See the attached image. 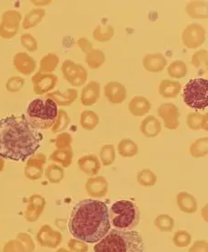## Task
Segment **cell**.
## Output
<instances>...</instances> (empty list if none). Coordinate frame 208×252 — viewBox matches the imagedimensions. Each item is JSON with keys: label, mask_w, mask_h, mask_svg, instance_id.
<instances>
[{"label": "cell", "mask_w": 208, "mask_h": 252, "mask_svg": "<svg viewBox=\"0 0 208 252\" xmlns=\"http://www.w3.org/2000/svg\"><path fill=\"white\" fill-rule=\"evenodd\" d=\"M43 138L25 115L6 116L0 119V157L25 161L39 149Z\"/></svg>", "instance_id": "1"}, {"label": "cell", "mask_w": 208, "mask_h": 252, "mask_svg": "<svg viewBox=\"0 0 208 252\" xmlns=\"http://www.w3.org/2000/svg\"><path fill=\"white\" fill-rule=\"evenodd\" d=\"M108 207L104 201L85 199L72 209L69 229L74 239L86 243H97L111 229Z\"/></svg>", "instance_id": "2"}, {"label": "cell", "mask_w": 208, "mask_h": 252, "mask_svg": "<svg viewBox=\"0 0 208 252\" xmlns=\"http://www.w3.org/2000/svg\"><path fill=\"white\" fill-rule=\"evenodd\" d=\"M95 252H145V243L139 231L110 229L94 246Z\"/></svg>", "instance_id": "3"}, {"label": "cell", "mask_w": 208, "mask_h": 252, "mask_svg": "<svg viewBox=\"0 0 208 252\" xmlns=\"http://www.w3.org/2000/svg\"><path fill=\"white\" fill-rule=\"evenodd\" d=\"M58 104L51 98H36L31 101L26 118L37 130H46L55 124L58 118Z\"/></svg>", "instance_id": "4"}, {"label": "cell", "mask_w": 208, "mask_h": 252, "mask_svg": "<svg viewBox=\"0 0 208 252\" xmlns=\"http://www.w3.org/2000/svg\"><path fill=\"white\" fill-rule=\"evenodd\" d=\"M109 212L110 223L119 230H133L140 221V212L136 202L121 200L114 202Z\"/></svg>", "instance_id": "5"}, {"label": "cell", "mask_w": 208, "mask_h": 252, "mask_svg": "<svg viewBox=\"0 0 208 252\" xmlns=\"http://www.w3.org/2000/svg\"><path fill=\"white\" fill-rule=\"evenodd\" d=\"M208 81L206 78L191 79L184 87L183 100L185 104L196 110H204L208 105Z\"/></svg>", "instance_id": "6"}, {"label": "cell", "mask_w": 208, "mask_h": 252, "mask_svg": "<svg viewBox=\"0 0 208 252\" xmlns=\"http://www.w3.org/2000/svg\"><path fill=\"white\" fill-rule=\"evenodd\" d=\"M61 70L65 78L73 86H82L87 82V70L80 63L67 60L62 64Z\"/></svg>", "instance_id": "7"}, {"label": "cell", "mask_w": 208, "mask_h": 252, "mask_svg": "<svg viewBox=\"0 0 208 252\" xmlns=\"http://www.w3.org/2000/svg\"><path fill=\"white\" fill-rule=\"evenodd\" d=\"M206 40V30L199 24L188 25L182 33V43L189 49L202 46Z\"/></svg>", "instance_id": "8"}, {"label": "cell", "mask_w": 208, "mask_h": 252, "mask_svg": "<svg viewBox=\"0 0 208 252\" xmlns=\"http://www.w3.org/2000/svg\"><path fill=\"white\" fill-rule=\"evenodd\" d=\"M157 115L164 122L165 127L175 130L180 126V112L177 106L172 103H164L158 107Z\"/></svg>", "instance_id": "9"}, {"label": "cell", "mask_w": 208, "mask_h": 252, "mask_svg": "<svg viewBox=\"0 0 208 252\" xmlns=\"http://www.w3.org/2000/svg\"><path fill=\"white\" fill-rule=\"evenodd\" d=\"M35 239L40 246L56 249L61 244L63 237L60 231L52 229L48 224H45L38 230Z\"/></svg>", "instance_id": "10"}, {"label": "cell", "mask_w": 208, "mask_h": 252, "mask_svg": "<svg viewBox=\"0 0 208 252\" xmlns=\"http://www.w3.org/2000/svg\"><path fill=\"white\" fill-rule=\"evenodd\" d=\"M109 184L107 180L103 176L89 178L86 184L87 194L94 199L104 198L108 192Z\"/></svg>", "instance_id": "11"}, {"label": "cell", "mask_w": 208, "mask_h": 252, "mask_svg": "<svg viewBox=\"0 0 208 252\" xmlns=\"http://www.w3.org/2000/svg\"><path fill=\"white\" fill-rule=\"evenodd\" d=\"M46 206V200L38 194L32 195L29 200L27 211L25 212V219L29 222L36 221L44 212Z\"/></svg>", "instance_id": "12"}, {"label": "cell", "mask_w": 208, "mask_h": 252, "mask_svg": "<svg viewBox=\"0 0 208 252\" xmlns=\"http://www.w3.org/2000/svg\"><path fill=\"white\" fill-rule=\"evenodd\" d=\"M104 94L110 103L119 104L127 98V88L121 83L112 81L104 86Z\"/></svg>", "instance_id": "13"}, {"label": "cell", "mask_w": 208, "mask_h": 252, "mask_svg": "<svg viewBox=\"0 0 208 252\" xmlns=\"http://www.w3.org/2000/svg\"><path fill=\"white\" fill-rule=\"evenodd\" d=\"M101 86L96 81H91L83 87L81 91V103L84 106H92L98 103L100 98Z\"/></svg>", "instance_id": "14"}, {"label": "cell", "mask_w": 208, "mask_h": 252, "mask_svg": "<svg viewBox=\"0 0 208 252\" xmlns=\"http://www.w3.org/2000/svg\"><path fill=\"white\" fill-rule=\"evenodd\" d=\"M167 65L168 60L160 53L148 54L143 58V66L150 73H160Z\"/></svg>", "instance_id": "15"}, {"label": "cell", "mask_w": 208, "mask_h": 252, "mask_svg": "<svg viewBox=\"0 0 208 252\" xmlns=\"http://www.w3.org/2000/svg\"><path fill=\"white\" fill-rule=\"evenodd\" d=\"M58 77L56 75L37 74L33 77L34 90L37 94H42L50 91L57 85Z\"/></svg>", "instance_id": "16"}, {"label": "cell", "mask_w": 208, "mask_h": 252, "mask_svg": "<svg viewBox=\"0 0 208 252\" xmlns=\"http://www.w3.org/2000/svg\"><path fill=\"white\" fill-rule=\"evenodd\" d=\"M78 166L81 172L88 176H95L101 169V162L96 155H84L78 160Z\"/></svg>", "instance_id": "17"}, {"label": "cell", "mask_w": 208, "mask_h": 252, "mask_svg": "<svg viewBox=\"0 0 208 252\" xmlns=\"http://www.w3.org/2000/svg\"><path fill=\"white\" fill-rule=\"evenodd\" d=\"M151 108H152V104L150 101L145 96H141V95L134 96L128 104L129 112L134 116L145 115L149 113Z\"/></svg>", "instance_id": "18"}, {"label": "cell", "mask_w": 208, "mask_h": 252, "mask_svg": "<svg viewBox=\"0 0 208 252\" xmlns=\"http://www.w3.org/2000/svg\"><path fill=\"white\" fill-rule=\"evenodd\" d=\"M139 129L145 137L154 138L160 133L162 126L154 115H148L141 122Z\"/></svg>", "instance_id": "19"}, {"label": "cell", "mask_w": 208, "mask_h": 252, "mask_svg": "<svg viewBox=\"0 0 208 252\" xmlns=\"http://www.w3.org/2000/svg\"><path fill=\"white\" fill-rule=\"evenodd\" d=\"M46 157L43 155H37L35 158H31L28 161V164L25 169L26 176L35 181L39 179L43 174V164L45 163Z\"/></svg>", "instance_id": "20"}, {"label": "cell", "mask_w": 208, "mask_h": 252, "mask_svg": "<svg viewBox=\"0 0 208 252\" xmlns=\"http://www.w3.org/2000/svg\"><path fill=\"white\" fill-rule=\"evenodd\" d=\"M176 204L180 211L187 214H193L197 211L196 197L186 191H181L176 195Z\"/></svg>", "instance_id": "21"}, {"label": "cell", "mask_w": 208, "mask_h": 252, "mask_svg": "<svg viewBox=\"0 0 208 252\" xmlns=\"http://www.w3.org/2000/svg\"><path fill=\"white\" fill-rule=\"evenodd\" d=\"M182 85L178 81L164 79L159 85V94L165 98H174L179 94Z\"/></svg>", "instance_id": "22"}, {"label": "cell", "mask_w": 208, "mask_h": 252, "mask_svg": "<svg viewBox=\"0 0 208 252\" xmlns=\"http://www.w3.org/2000/svg\"><path fill=\"white\" fill-rule=\"evenodd\" d=\"M208 3L206 1L195 0L190 1L186 6L185 11L188 14L189 17L195 19L200 18H208Z\"/></svg>", "instance_id": "23"}, {"label": "cell", "mask_w": 208, "mask_h": 252, "mask_svg": "<svg viewBox=\"0 0 208 252\" xmlns=\"http://www.w3.org/2000/svg\"><path fill=\"white\" fill-rule=\"evenodd\" d=\"M14 63L18 71L25 75L31 74L35 68V62L33 58L25 53H19L14 59Z\"/></svg>", "instance_id": "24"}, {"label": "cell", "mask_w": 208, "mask_h": 252, "mask_svg": "<svg viewBox=\"0 0 208 252\" xmlns=\"http://www.w3.org/2000/svg\"><path fill=\"white\" fill-rule=\"evenodd\" d=\"M186 124L193 131L205 130L208 131V115H201L199 113H190L186 117Z\"/></svg>", "instance_id": "25"}, {"label": "cell", "mask_w": 208, "mask_h": 252, "mask_svg": "<svg viewBox=\"0 0 208 252\" xmlns=\"http://www.w3.org/2000/svg\"><path fill=\"white\" fill-rule=\"evenodd\" d=\"M117 152L125 158H131L139 154V146L132 139L125 138L117 144Z\"/></svg>", "instance_id": "26"}, {"label": "cell", "mask_w": 208, "mask_h": 252, "mask_svg": "<svg viewBox=\"0 0 208 252\" xmlns=\"http://www.w3.org/2000/svg\"><path fill=\"white\" fill-rule=\"evenodd\" d=\"M99 116L98 114L91 110H85L81 113L80 125L82 128L87 131H92L99 126Z\"/></svg>", "instance_id": "27"}, {"label": "cell", "mask_w": 208, "mask_h": 252, "mask_svg": "<svg viewBox=\"0 0 208 252\" xmlns=\"http://www.w3.org/2000/svg\"><path fill=\"white\" fill-rule=\"evenodd\" d=\"M48 98H51L55 101V103H58L59 105H70L77 98V91L75 89H69L64 94L58 91L51 94Z\"/></svg>", "instance_id": "28"}, {"label": "cell", "mask_w": 208, "mask_h": 252, "mask_svg": "<svg viewBox=\"0 0 208 252\" xmlns=\"http://www.w3.org/2000/svg\"><path fill=\"white\" fill-rule=\"evenodd\" d=\"M105 62V55L100 49H92L86 56V63L91 69H99Z\"/></svg>", "instance_id": "29"}, {"label": "cell", "mask_w": 208, "mask_h": 252, "mask_svg": "<svg viewBox=\"0 0 208 252\" xmlns=\"http://www.w3.org/2000/svg\"><path fill=\"white\" fill-rule=\"evenodd\" d=\"M114 34H115V29L112 26L100 25L94 30L93 37L95 40L98 41V42L104 43V42H107L110 39H112Z\"/></svg>", "instance_id": "30"}, {"label": "cell", "mask_w": 208, "mask_h": 252, "mask_svg": "<svg viewBox=\"0 0 208 252\" xmlns=\"http://www.w3.org/2000/svg\"><path fill=\"white\" fill-rule=\"evenodd\" d=\"M73 151L71 148L69 149L57 150L53 153L50 158L51 160L59 163L64 168H68L72 164L73 161Z\"/></svg>", "instance_id": "31"}, {"label": "cell", "mask_w": 208, "mask_h": 252, "mask_svg": "<svg viewBox=\"0 0 208 252\" xmlns=\"http://www.w3.org/2000/svg\"><path fill=\"white\" fill-rule=\"evenodd\" d=\"M190 155L197 159L207 156L208 155V138H199L192 143L190 146Z\"/></svg>", "instance_id": "32"}, {"label": "cell", "mask_w": 208, "mask_h": 252, "mask_svg": "<svg viewBox=\"0 0 208 252\" xmlns=\"http://www.w3.org/2000/svg\"><path fill=\"white\" fill-rule=\"evenodd\" d=\"M168 73L169 76L173 79H181L187 75L188 68L185 62L181 60H176L168 65Z\"/></svg>", "instance_id": "33"}, {"label": "cell", "mask_w": 208, "mask_h": 252, "mask_svg": "<svg viewBox=\"0 0 208 252\" xmlns=\"http://www.w3.org/2000/svg\"><path fill=\"white\" fill-rule=\"evenodd\" d=\"M154 224L161 232H170L174 227V220L168 214H160L155 219Z\"/></svg>", "instance_id": "34"}, {"label": "cell", "mask_w": 208, "mask_h": 252, "mask_svg": "<svg viewBox=\"0 0 208 252\" xmlns=\"http://www.w3.org/2000/svg\"><path fill=\"white\" fill-rule=\"evenodd\" d=\"M100 160L104 166H110L115 162L116 149L113 144H105L101 148Z\"/></svg>", "instance_id": "35"}, {"label": "cell", "mask_w": 208, "mask_h": 252, "mask_svg": "<svg viewBox=\"0 0 208 252\" xmlns=\"http://www.w3.org/2000/svg\"><path fill=\"white\" fill-rule=\"evenodd\" d=\"M45 175L50 183L58 184L65 177V171L63 167L58 166L57 164H51L46 168Z\"/></svg>", "instance_id": "36"}, {"label": "cell", "mask_w": 208, "mask_h": 252, "mask_svg": "<svg viewBox=\"0 0 208 252\" xmlns=\"http://www.w3.org/2000/svg\"><path fill=\"white\" fill-rule=\"evenodd\" d=\"M137 180L140 185L144 187H151L156 184L157 177L156 174L149 169H144L138 172Z\"/></svg>", "instance_id": "37"}, {"label": "cell", "mask_w": 208, "mask_h": 252, "mask_svg": "<svg viewBox=\"0 0 208 252\" xmlns=\"http://www.w3.org/2000/svg\"><path fill=\"white\" fill-rule=\"evenodd\" d=\"M208 52L200 49L195 52L191 58V63L197 69L208 68Z\"/></svg>", "instance_id": "38"}, {"label": "cell", "mask_w": 208, "mask_h": 252, "mask_svg": "<svg viewBox=\"0 0 208 252\" xmlns=\"http://www.w3.org/2000/svg\"><path fill=\"white\" fill-rule=\"evenodd\" d=\"M192 241V236L186 230L175 231L173 236V245L177 248H185L188 246Z\"/></svg>", "instance_id": "39"}, {"label": "cell", "mask_w": 208, "mask_h": 252, "mask_svg": "<svg viewBox=\"0 0 208 252\" xmlns=\"http://www.w3.org/2000/svg\"><path fill=\"white\" fill-rule=\"evenodd\" d=\"M45 11L41 10V9H36L30 12L29 15L25 18L23 26L25 29H29L33 26H35L36 24L39 23L42 19V17H44Z\"/></svg>", "instance_id": "40"}, {"label": "cell", "mask_w": 208, "mask_h": 252, "mask_svg": "<svg viewBox=\"0 0 208 252\" xmlns=\"http://www.w3.org/2000/svg\"><path fill=\"white\" fill-rule=\"evenodd\" d=\"M69 117L64 110L58 111V118L55 122V126L53 127V132H58L63 131L69 124Z\"/></svg>", "instance_id": "41"}, {"label": "cell", "mask_w": 208, "mask_h": 252, "mask_svg": "<svg viewBox=\"0 0 208 252\" xmlns=\"http://www.w3.org/2000/svg\"><path fill=\"white\" fill-rule=\"evenodd\" d=\"M58 61H59V59H58V56H56L54 54L47 55L41 61L40 70L44 72H51L57 67Z\"/></svg>", "instance_id": "42"}, {"label": "cell", "mask_w": 208, "mask_h": 252, "mask_svg": "<svg viewBox=\"0 0 208 252\" xmlns=\"http://www.w3.org/2000/svg\"><path fill=\"white\" fill-rule=\"evenodd\" d=\"M3 252H26V248L23 243L16 238L15 240L6 242L3 247Z\"/></svg>", "instance_id": "43"}, {"label": "cell", "mask_w": 208, "mask_h": 252, "mask_svg": "<svg viewBox=\"0 0 208 252\" xmlns=\"http://www.w3.org/2000/svg\"><path fill=\"white\" fill-rule=\"evenodd\" d=\"M17 239L23 243L24 246L26 248V252H34L35 250V244L32 237L28 233H18L17 235Z\"/></svg>", "instance_id": "44"}, {"label": "cell", "mask_w": 208, "mask_h": 252, "mask_svg": "<svg viewBox=\"0 0 208 252\" xmlns=\"http://www.w3.org/2000/svg\"><path fill=\"white\" fill-rule=\"evenodd\" d=\"M68 247L69 248L70 252H88V245L84 241L71 239L68 242Z\"/></svg>", "instance_id": "45"}, {"label": "cell", "mask_w": 208, "mask_h": 252, "mask_svg": "<svg viewBox=\"0 0 208 252\" xmlns=\"http://www.w3.org/2000/svg\"><path fill=\"white\" fill-rule=\"evenodd\" d=\"M71 143H72V136L69 133L63 132L58 135L56 145L58 150L69 149L71 148Z\"/></svg>", "instance_id": "46"}, {"label": "cell", "mask_w": 208, "mask_h": 252, "mask_svg": "<svg viewBox=\"0 0 208 252\" xmlns=\"http://www.w3.org/2000/svg\"><path fill=\"white\" fill-rule=\"evenodd\" d=\"M24 85L23 78L20 77H12L7 82L6 87L9 91L11 92H17L18 90H20L22 88Z\"/></svg>", "instance_id": "47"}, {"label": "cell", "mask_w": 208, "mask_h": 252, "mask_svg": "<svg viewBox=\"0 0 208 252\" xmlns=\"http://www.w3.org/2000/svg\"><path fill=\"white\" fill-rule=\"evenodd\" d=\"M188 252H208V242L207 240H200L194 242L189 248Z\"/></svg>", "instance_id": "48"}, {"label": "cell", "mask_w": 208, "mask_h": 252, "mask_svg": "<svg viewBox=\"0 0 208 252\" xmlns=\"http://www.w3.org/2000/svg\"><path fill=\"white\" fill-rule=\"evenodd\" d=\"M21 41L23 46L28 48L29 51H35L36 49V41L31 36V34H23V36L21 37Z\"/></svg>", "instance_id": "49"}, {"label": "cell", "mask_w": 208, "mask_h": 252, "mask_svg": "<svg viewBox=\"0 0 208 252\" xmlns=\"http://www.w3.org/2000/svg\"><path fill=\"white\" fill-rule=\"evenodd\" d=\"M78 47L81 49L83 53H85L87 55L88 52L91 51L93 49L92 43L88 40L86 37H81L79 38L77 42H76Z\"/></svg>", "instance_id": "50"}, {"label": "cell", "mask_w": 208, "mask_h": 252, "mask_svg": "<svg viewBox=\"0 0 208 252\" xmlns=\"http://www.w3.org/2000/svg\"><path fill=\"white\" fill-rule=\"evenodd\" d=\"M57 252H70V251H68V250H66V249H64V248H60V249H58Z\"/></svg>", "instance_id": "51"}]
</instances>
